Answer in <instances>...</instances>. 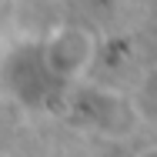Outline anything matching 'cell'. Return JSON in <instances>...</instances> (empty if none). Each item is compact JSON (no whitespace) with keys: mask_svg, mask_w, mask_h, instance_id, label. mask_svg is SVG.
<instances>
[{"mask_svg":"<svg viewBox=\"0 0 157 157\" xmlns=\"http://www.w3.org/2000/svg\"><path fill=\"white\" fill-rule=\"evenodd\" d=\"M144 157H157V147H154V151H147V154H144Z\"/></svg>","mask_w":157,"mask_h":157,"instance_id":"6da1fadb","label":"cell"}]
</instances>
